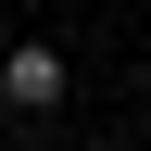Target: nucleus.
<instances>
[{"instance_id":"f257e3e1","label":"nucleus","mask_w":151,"mask_h":151,"mask_svg":"<svg viewBox=\"0 0 151 151\" xmlns=\"http://www.w3.org/2000/svg\"><path fill=\"white\" fill-rule=\"evenodd\" d=\"M0 101L50 113V101H63V50H38V38H13V50H0Z\"/></svg>"},{"instance_id":"f03ea898","label":"nucleus","mask_w":151,"mask_h":151,"mask_svg":"<svg viewBox=\"0 0 151 151\" xmlns=\"http://www.w3.org/2000/svg\"><path fill=\"white\" fill-rule=\"evenodd\" d=\"M0 50H13V25H0Z\"/></svg>"}]
</instances>
